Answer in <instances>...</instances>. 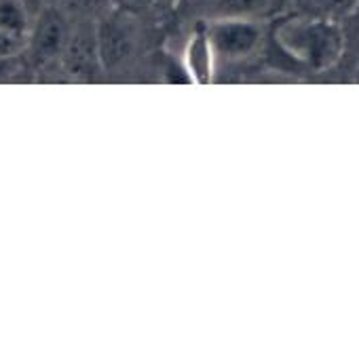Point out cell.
Returning <instances> with one entry per match:
<instances>
[{
  "instance_id": "4",
  "label": "cell",
  "mask_w": 359,
  "mask_h": 361,
  "mask_svg": "<svg viewBox=\"0 0 359 361\" xmlns=\"http://www.w3.org/2000/svg\"><path fill=\"white\" fill-rule=\"evenodd\" d=\"M125 49H127V38H125V34H121V30L108 27L99 36V57H102V61L121 59Z\"/></svg>"
},
{
  "instance_id": "10",
  "label": "cell",
  "mask_w": 359,
  "mask_h": 361,
  "mask_svg": "<svg viewBox=\"0 0 359 361\" xmlns=\"http://www.w3.org/2000/svg\"><path fill=\"white\" fill-rule=\"evenodd\" d=\"M85 2H93V0H85Z\"/></svg>"
},
{
  "instance_id": "7",
  "label": "cell",
  "mask_w": 359,
  "mask_h": 361,
  "mask_svg": "<svg viewBox=\"0 0 359 361\" xmlns=\"http://www.w3.org/2000/svg\"><path fill=\"white\" fill-rule=\"evenodd\" d=\"M28 36H15V34H6V32H0V57H13V55H19L28 40Z\"/></svg>"
},
{
  "instance_id": "5",
  "label": "cell",
  "mask_w": 359,
  "mask_h": 361,
  "mask_svg": "<svg viewBox=\"0 0 359 361\" xmlns=\"http://www.w3.org/2000/svg\"><path fill=\"white\" fill-rule=\"evenodd\" d=\"M59 23L61 21L57 17H53V15L42 17L40 27H38V36H36L38 47L42 51H49L51 53V51L59 49V44H61V25Z\"/></svg>"
},
{
  "instance_id": "6",
  "label": "cell",
  "mask_w": 359,
  "mask_h": 361,
  "mask_svg": "<svg viewBox=\"0 0 359 361\" xmlns=\"http://www.w3.org/2000/svg\"><path fill=\"white\" fill-rule=\"evenodd\" d=\"M224 15L233 17H256L264 13L271 4V0H218Z\"/></svg>"
},
{
  "instance_id": "1",
  "label": "cell",
  "mask_w": 359,
  "mask_h": 361,
  "mask_svg": "<svg viewBox=\"0 0 359 361\" xmlns=\"http://www.w3.org/2000/svg\"><path fill=\"white\" fill-rule=\"evenodd\" d=\"M277 40L290 57L315 72L334 68L347 44L345 30L330 15H300L288 19L277 32Z\"/></svg>"
},
{
  "instance_id": "3",
  "label": "cell",
  "mask_w": 359,
  "mask_h": 361,
  "mask_svg": "<svg viewBox=\"0 0 359 361\" xmlns=\"http://www.w3.org/2000/svg\"><path fill=\"white\" fill-rule=\"evenodd\" d=\"M0 32L28 36L30 19L21 0H0Z\"/></svg>"
},
{
  "instance_id": "2",
  "label": "cell",
  "mask_w": 359,
  "mask_h": 361,
  "mask_svg": "<svg viewBox=\"0 0 359 361\" xmlns=\"http://www.w3.org/2000/svg\"><path fill=\"white\" fill-rule=\"evenodd\" d=\"M207 40L218 57L239 61L256 55V51L262 47L264 30L254 17L224 15L209 27Z\"/></svg>"
},
{
  "instance_id": "8",
  "label": "cell",
  "mask_w": 359,
  "mask_h": 361,
  "mask_svg": "<svg viewBox=\"0 0 359 361\" xmlns=\"http://www.w3.org/2000/svg\"><path fill=\"white\" fill-rule=\"evenodd\" d=\"M121 13H129V15H142L152 11L154 6L161 4V0H110Z\"/></svg>"
},
{
  "instance_id": "9",
  "label": "cell",
  "mask_w": 359,
  "mask_h": 361,
  "mask_svg": "<svg viewBox=\"0 0 359 361\" xmlns=\"http://www.w3.org/2000/svg\"><path fill=\"white\" fill-rule=\"evenodd\" d=\"M17 57L19 55L0 57V82H6L11 76H15V72H17Z\"/></svg>"
}]
</instances>
